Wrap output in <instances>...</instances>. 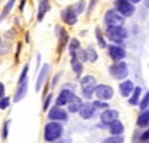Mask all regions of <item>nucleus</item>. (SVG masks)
Here are the masks:
<instances>
[{"label": "nucleus", "instance_id": "a211bd4d", "mask_svg": "<svg viewBox=\"0 0 149 143\" xmlns=\"http://www.w3.org/2000/svg\"><path fill=\"white\" fill-rule=\"evenodd\" d=\"M70 69L73 72L74 78H76V81L79 82V79L84 76V70H85L84 63L81 61V60H78L76 57H70Z\"/></svg>", "mask_w": 149, "mask_h": 143}, {"label": "nucleus", "instance_id": "49530a36", "mask_svg": "<svg viewBox=\"0 0 149 143\" xmlns=\"http://www.w3.org/2000/svg\"><path fill=\"white\" fill-rule=\"evenodd\" d=\"M24 42H26V43L30 42V34L29 33H26V36H24Z\"/></svg>", "mask_w": 149, "mask_h": 143}, {"label": "nucleus", "instance_id": "8fccbe9b", "mask_svg": "<svg viewBox=\"0 0 149 143\" xmlns=\"http://www.w3.org/2000/svg\"><path fill=\"white\" fill-rule=\"evenodd\" d=\"M2 42H3V39H2V36H0V46H2Z\"/></svg>", "mask_w": 149, "mask_h": 143}, {"label": "nucleus", "instance_id": "0eeeda50", "mask_svg": "<svg viewBox=\"0 0 149 143\" xmlns=\"http://www.w3.org/2000/svg\"><path fill=\"white\" fill-rule=\"evenodd\" d=\"M103 24L106 27L124 26V24H125V18H124L115 8H109V9H106L104 15H103Z\"/></svg>", "mask_w": 149, "mask_h": 143}, {"label": "nucleus", "instance_id": "a18cd8bd", "mask_svg": "<svg viewBox=\"0 0 149 143\" xmlns=\"http://www.w3.org/2000/svg\"><path fill=\"white\" fill-rule=\"evenodd\" d=\"M142 5H143V8H146L149 10V0H142Z\"/></svg>", "mask_w": 149, "mask_h": 143}, {"label": "nucleus", "instance_id": "4be33fe9", "mask_svg": "<svg viewBox=\"0 0 149 143\" xmlns=\"http://www.w3.org/2000/svg\"><path fill=\"white\" fill-rule=\"evenodd\" d=\"M94 36H95V43L98 45V48L100 49H106V46H107V39H106V36H104V30H102L100 27H95L94 28Z\"/></svg>", "mask_w": 149, "mask_h": 143}, {"label": "nucleus", "instance_id": "f8f14e48", "mask_svg": "<svg viewBox=\"0 0 149 143\" xmlns=\"http://www.w3.org/2000/svg\"><path fill=\"white\" fill-rule=\"evenodd\" d=\"M51 69H52L51 64L45 63V64L40 67V70L37 72V79H36V85H34L36 92H39V91L42 90V87L46 83V81L49 79V76H51Z\"/></svg>", "mask_w": 149, "mask_h": 143}, {"label": "nucleus", "instance_id": "9d476101", "mask_svg": "<svg viewBox=\"0 0 149 143\" xmlns=\"http://www.w3.org/2000/svg\"><path fill=\"white\" fill-rule=\"evenodd\" d=\"M113 8L125 19L131 18L136 14V5H133L130 0H113Z\"/></svg>", "mask_w": 149, "mask_h": 143}, {"label": "nucleus", "instance_id": "a878e982", "mask_svg": "<svg viewBox=\"0 0 149 143\" xmlns=\"http://www.w3.org/2000/svg\"><path fill=\"white\" fill-rule=\"evenodd\" d=\"M81 48H82V43H81V40L78 37H70L69 45H67V52H69L70 57L76 55V52L81 49Z\"/></svg>", "mask_w": 149, "mask_h": 143}, {"label": "nucleus", "instance_id": "7ed1b4c3", "mask_svg": "<svg viewBox=\"0 0 149 143\" xmlns=\"http://www.w3.org/2000/svg\"><path fill=\"white\" fill-rule=\"evenodd\" d=\"M107 73L112 79H115L118 82L127 79L128 75H130V66L125 60H122V61H115L112 63L109 67H107Z\"/></svg>", "mask_w": 149, "mask_h": 143}, {"label": "nucleus", "instance_id": "473e14b6", "mask_svg": "<svg viewBox=\"0 0 149 143\" xmlns=\"http://www.w3.org/2000/svg\"><path fill=\"white\" fill-rule=\"evenodd\" d=\"M52 100H54V94H52V92L45 95V99H43V106H42L45 112H48V110H49V107H51V103H52Z\"/></svg>", "mask_w": 149, "mask_h": 143}, {"label": "nucleus", "instance_id": "20e7f679", "mask_svg": "<svg viewBox=\"0 0 149 143\" xmlns=\"http://www.w3.org/2000/svg\"><path fill=\"white\" fill-rule=\"evenodd\" d=\"M95 87H97V79L93 75H84L79 79V90L84 100H91L94 97Z\"/></svg>", "mask_w": 149, "mask_h": 143}, {"label": "nucleus", "instance_id": "37998d69", "mask_svg": "<svg viewBox=\"0 0 149 143\" xmlns=\"http://www.w3.org/2000/svg\"><path fill=\"white\" fill-rule=\"evenodd\" d=\"M36 61H37V63H36V70L39 72V66H40V61H42V55H40V54L36 55Z\"/></svg>", "mask_w": 149, "mask_h": 143}, {"label": "nucleus", "instance_id": "f257e3e1", "mask_svg": "<svg viewBox=\"0 0 149 143\" xmlns=\"http://www.w3.org/2000/svg\"><path fill=\"white\" fill-rule=\"evenodd\" d=\"M104 36L109 43H116V45H124L125 40L130 37V30L124 26H112L104 28Z\"/></svg>", "mask_w": 149, "mask_h": 143}, {"label": "nucleus", "instance_id": "6ab92c4d", "mask_svg": "<svg viewBox=\"0 0 149 143\" xmlns=\"http://www.w3.org/2000/svg\"><path fill=\"white\" fill-rule=\"evenodd\" d=\"M27 92H29V79L17 85V88H15V94H14V99H12V101L19 103L22 99H26V97H27Z\"/></svg>", "mask_w": 149, "mask_h": 143}, {"label": "nucleus", "instance_id": "7c9ffc66", "mask_svg": "<svg viewBox=\"0 0 149 143\" xmlns=\"http://www.w3.org/2000/svg\"><path fill=\"white\" fill-rule=\"evenodd\" d=\"M29 72H30V66H29V63H27V64H24V67H22V70H21V73H19L18 83H21V82H24V81L29 79Z\"/></svg>", "mask_w": 149, "mask_h": 143}, {"label": "nucleus", "instance_id": "72a5a7b5", "mask_svg": "<svg viewBox=\"0 0 149 143\" xmlns=\"http://www.w3.org/2000/svg\"><path fill=\"white\" fill-rule=\"evenodd\" d=\"M102 143H124V136H109Z\"/></svg>", "mask_w": 149, "mask_h": 143}, {"label": "nucleus", "instance_id": "412c9836", "mask_svg": "<svg viewBox=\"0 0 149 143\" xmlns=\"http://www.w3.org/2000/svg\"><path fill=\"white\" fill-rule=\"evenodd\" d=\"M107 130L110 136H124V131H125V127H124L122 121H119V119H116V121H113L112 124L107 125Z\"/></svg>", "mask_w": 149, "mask_h": 143}, {"label": "nucleus", "instance_id": "bb28decb", "mask_svg": "<svg viewBox=\"0 0 149 143\" xmlns=\"http://www.w3.org/2000/svg\"><path fill=\"white\" fill-rule=\"evenodd\" d=\"M85 52H86V63H90V64L97 63V60H98V51L95 49L93 45L86 46L85 48Z\"/></svg>", "mask_w": 149, "mask_h": 143}, {"label": "nucleus", "instance_id": "6e6552de", "mask_svg": "<svg viewBox=\"0 0 149 143\" xmlns=\"http://www.w3.org/2000/svg\"><path fill=\"white\" fill-rule=\"evenodd\" d=\"M106 54L112 61H122L127 58V49L124 45H116V43H107L106 46Z\"/></svg>", "mask_w": 149, "mask_h": 143}, {"label": "nucleus", "instance_id": "c9c22d12", "mask_svg": "<svg viewBox=\"0 0 149 143\" xmlns=\"http://www.w3.org/2000/svg\"><path fill=\"white\" fill-rule=\"evenodd\" d=\"M9 124H10L9 119H6V121L3 122V127H2V139L3 140H6L8 136H9Z\"/></svg>", "mask_w": 149, "mask_h": 143}, {"label": "nucleus", "instance_id": "393cba45", "mask_svg": "<svg viewBox=\"0 0 149 143\" xmlns=\"http://www.w3.org/2000/svg\"><path fill=\"white\" fill-rule=\"evenodd\" d=\"M136 125H137V128H148L149 125V109L146 110H140V113L137 115V119H136Z\"/></svg>", "mask_w": 149, "mask_h": 143}, {"label": "nucleus", "instance_id": "aec40b11", "mask_svg": "<svg viewBox=\"0 0 149 143\" xmlns=\"http://www.w3.org/2000/svg\"><path fill=\"white\" fill-rule=\"evenodd\" d=\"M82 104H84V99H82V97H79V95H76V94H74L73 97L70 99V101L67 103L66 109H67V112H69V113H78V112L81 110Z\"/></svg>", "mask_w": 149, "mask_h": 143}, {"label": "nucleus", "instance_id": "9b49d317", "mask_svg": "<svg viewBox=\"0 0 149 143\" xmlns=\"http://www.w3.org/2000/svg\"><path fill=\"white\" fill-rule=\"evenodd\" d=\"M115 95V90L112 85L109 83H97L95 91H94V97L98 100H103V101H110Z\"/></svg>", "mask_w": 149, "mask_h": 143}, {"label": "nucleus", "instance_id": "ea45409f", "mask_svg": "<svg viewBox=\"0 0 149 143\" xmlns=\"http://www.w3.org/2000/svg\"><path fill=\"white\" fill-rule=\"evenodd\" d=\"M140 133H142V128H137L133 133V137H131V140H133V143H137V142H140Z\"/></svg>", "mask_w": 149, "mask_h": 143}, {"label": "nucleus", "instance_id": "09e8293b", "mask_svg": "<svg viewBox=\"0 0 149 143\" xmlns=\"http://www.w3.org/2000/svg\"><path fill=\"white\" fill-rule=\"evenodd\" d=\"M51 143H63V140L60 139V140H55V142H51Z\"/></svg>", "mask_w": 149, "mask_h": 143}, {"label": "nucleus", "instance_id": "5701e85b", "mask_svg": "<svg viewBox=\"0 0 149 143\" xmlns=\"http://www.w3.org/2000/svg\"><path fill=\"white\" fill-rule=\"evenodd\" d=\"M142 95H143L142 87L136 85L134 90H133V92H131V95L128 97V104H130V106H134V107L139 106V103H140V100H142Z\"/></svg>", "mask_w": 149, "mask_h": 143}, {"label": "nucleus", "instance_id": "4468645a", "mask_svg": "<svg viewBox=\"0 0 149 143\" xmlns=\"http://www.w3.org/2000/svg\"><path fill=\"white\" fill-rule=\"evenodd\" d=\"M76 94V91L74 90H70V88H63L61 87L58 95L55 97V104L57 106H61V107H66L67 103L70 101V99L73 97V95Z\"/></svg>", "mask_w": 149, "mask_h": 143}, {"label": "nucleus", "instance_id": "3c124183", "mask_svg": "<svg viewBox=\"0 0 149 143\" xmlns=\"http://www.w3.org/2000/svg\"><path fill=\"white\" fill-rule=\"evenodd\" d=\"M145 143H149V140H148V142H145Z\"/></svg>", "mask_w": 149, "mask_h": 143}, {"label": "nucleus", "instance_id": "603ef678", "mask_svg": "<svg viewBox=\"0 0 149 143\" xmlns=\"http://www.w3.org/2000/svg\"><path fill=\"white\" fill-rule=\"evenodd\" d=\"M148 130H149V125H148Z\"/></svg>", "mask_w": 149, "mask_h": 143}, {"label": "nucleus", "instance_id": "79ce46f5", "mask_svg": "<svg viewBox=\"0 0 149 143\" xmlns=\"http://www.w3.org/2000/svg\"><path fill=\"white\" fill-rule=\"evenodd\" d=\"M27 2H29V0H19V5H18V9H19V12H24V8H26Z\"/></svg>", "mask_w": 149, "mask_h": 143}, {"label": "nucleus", "instance_id": "de8ad7c7", "mask_svg": "<svg viewBox=\"0 0 149 143\" xmlns=\"http://www.w3.org/2000/svg\"><path fill=\"white\" fill-rule=\"evenodd\" d=\"M130 2H131L133 5H136V6H137L139 3H142V0H130Z\"/></svg>", "mask_w": 149, "mask_h": 143}, {"label": "nucleus", "instance_id": "1a4fd4ad", "mask_svg": "<svg viewBox=\"0 0 149 143\" xmlns=\"http://www.w3.org/2000/svg\"><path fill=\"white\" fill-rule=\"evenodd\" d=\"M46 116L49 121H57V122H67L69 121V112L67 109H64V107H61V106H51L49 107V110L46 112Z\"/></svg>", "mask_w": 149, "mask_h": 143}, {"label": "nucleus", "instance_id": "c756f323", "mask_svg": "<svg viewBox=\"0 0 149 143\" xmlns=\"http://www.w3.org/2000/svg\"><path fill=\"white\" fill-rule=\"evenodd\" d=\"M93 106H94L95 110H104V109H107V107H110L109 101H103V100H98V99L93 100Z\"/></svg>", "mask_w": 149, "mask_h": 143}, {"label": "nucleus", "instance_id": "f704fd0d", "mask_svg": "<svg viewBox=\"0 0 149 143\" xmlns=\"http://www.w3.org/2000/svg\"><path fill=\"white\" fill-rule=\"evenodd\" d=\"M10 101H12V99L8 97V95H5L3 99H0V110H6L10 106Z\"/></svg>", "mask_w": 149, "mask_h": 143}, {"label": "nucleus", "instance_id": "a19ab883", "mask_svg": "<svg viewBox=\"0 0 149 143\" xmlns=\"http://www.w3.org/2000/svg\"><path fill=\"white\" fill-rule=\"evenodd\" d=\"M5 95H6V87L3 82H0V99H3Z\"/></svg>", "mask_w": 149, "mask_h": 143}, {"label": "nucleus", "instance_id": "b1692460", "mask_svg": "<svg viewBox=\"0 0 149 143\" xmlns=\"http://www.w3.org/2000/svg\"><path fill=\"white\" fill-rule=\"evenodd\" d=\"M15 3H17V0H6L5 5H3V9L0 10V22H3L9 15H10V12L12 9L15 8Z\"/></svg>", "mask_w": 149, "mask_h": 143}, {"label": "nucleus", "instance_id": "2f4dec72", "mask_svg": "<svg viewBox=\"0 0 149 143\" xmlns=\"http://www.w3.org/2000/svg\"><path fill=\"white\" fill-rule=\"evenodd\" d=\"M98 2L100 0H88V5H86V17H91V14L94 12V9L97 8V5H98Z\"/></svg>", "mask_w": 149, "mask_h": 143}, {"label": "nucleus", "instance_id": "2eb2a0df", "mask_svg": "<svg viewBox=\"0 0 149 143\" xmlns=\"http://www.w3.org/2000/svg\"><path fill=\"white\" fill-rule=\"evenodd\" d=\"M116 119H119V112L116 109H110V107H107V109L102 110V113H100V122L104 127H107L109 124L116 121Z\"/></svg>", "mask_w": 149, "mask_h": 143}, {"label": "nucleus", "instance_id": "f3484780", "mask_svg": "<svg viewBox=\"0 0 149 143\" xmlns=\"http://www.w3.org/2000/svg\"><path fill=\"white\" fill-rule=\"evenodd\" d=\"M134 82L131 81V79H124V81H121L119 83H118V91H119V94H121V97H124V99H128L130 95H131V92H133V90H134Z\"/></svg>", "mask_w": 149, "mask_h": 143}, {"label": "nucleus", "instance_id": "c85d7f7f", "mask_svg": "<svg viewBox=\"0 0 149 143\" xmlns=\"http://www.w3.org/2000/svg\"><path fill=\"white\" fill-rule=\"evenodd\" d=\"M139 109L140 110H146V109H149V90L142 95V100H140V103H139Z\"/></svg>", "mask_w": 149, "mask_h": 143}, {"label": "nucleus", "instance_id": "58836bf2", "mask_svg": "<svg viewBox=\"0 0 149 143\" xmlns=\"http://www.w3.org/2000/svg\"><path fill=\"white\" fill-rule=\"evenodd\" d=\"M148 140H149V130L145 128V130H142V133H140V142L145 143V142H148Z\"/></svg>", "mask_w": 149, "mask_h": 143}, {"label": "nucleus", "instance_id": "cd10ccee", "mask_svg": "<svg viewBox=\"0 0 149 143\" xmlns=\"http://www.w3.org/2000/svg\"><path fill=\"white\" fill-rule=\"evenodd\" d=\"M86 5H88V2H86V0H78L76 3H73L74 9H76V12H78V15H84V14H85Z\"/></svg>", "mask_w": 149, "mask_h": 143}, {"label": "nucleus", "instance_id": "423d86ee", "mask_svg": "<svg viewBox=\"0 0 149 143\" xmlns=\"http://www.w3.org/2000/svg\"><path fill=\"white\" fill-rule=\"evenodd\" d=\"M54 31H55V37H57V52L58 55H61L66 49H67V45H69V40H70V36H69V31L63 27L60 26V24H57V26H54Z\"/></svg>", "mask_w": 149, "mask_h": 143}, {"label": "nucleus", "instance_id": "864d4df0", "mask_svg": "<svg viewBox=\"0 0 149 143\" xmlns=\"http://www.w3.org/2000/svg\"><path fill=\"white\" fill-rule=\"evenodd\" d=\"M137 143H142V142H137Z\"/></svg>", "mask_w": 149, "mask_h": 143}, {"label": "nucleus", "instance_id": "ddd939ff", "mask_svg": "<svg viewBox=\"0 0 149 143\" xmlns=\"http://www.w3.org/2000/svg\"><path fill=\"white\" fill-rule=\"evenodd\" d=\"M37 10H36V21L42 22L46 17V14L52 9V3L51 0H37Z\"/></svg>", "mask_w": 149, "mask_h": 143}, {"label": "nucleus", "instance_id": "4c0bfd02", "mask_svg": "<svg viewBox=\"0 0 149 143\" xmlns=\"http://www.w3.org/2000/svg\"><path fill=\"white\" fill-rule=\"evenodd\" d=\"M74 57H76L78 60H81L82 63H86V52H85V48H81V49L76 52V55H74Z\"/></svg>", "mask_w": 149, "mask_h": 143}, {"label": "nucleus", "instance_id": "c03bdc74", "mask_svg": "<svg viewBox=\"0 0 149 143\" xmlns=\"http://www.w3.org/2000/svg\"><path fill=\"white\" fill-rule=\"evenodd\" d=\"M19 54H21V43H17V58H15V63H18Z\"/></svg>", "mask_w": 149, "mask_h": 143}, {"label": "nucleus", "instance_id": "39448f33", "mask_svg": "<svg viewBox=\"0 0 149 143\" xmlns=\"http://www.w3.org/2000/svg\"><path fill=\"white\" fill-rule=\"evenodd\" d=\"M60 19L67 27H74V26H76L78 19H79V15H78L76 9H74V6L73 5H69V6L61 9L60 10Z\"/></svg>", "mask_w": 149, "mask_h": 143}, {"label": "nucleus", "instance_id": "f03ea898", "mask_svg": "<svg viewBox=\"0 0 149 143\" xmlns=\"http://www.w3.org/2000/svg\"><path fill=\"white\" fill-rule=\"evenodd\" d=\"M64 134V127L63 122H57V121H48L43 127V139L45 142L51 143L55 140H60Z\"/></svg>", "mask_w": 149, "mask_h": 143}, {"label": "nucleus", "instance_id": "e433bc0d", "mask_svg": "<svg viewBox=\"0 0 149 143\" xmlns=\"http://www.w3.org/2000/svg\"><path fill=\"white\" fill-rule=\"evenodd\" d=\"M61 76H63V72H58V73H55V75L52 76V79H51V88H55V87L58 85Z\"/></svg>", "mask_w": 149, "mask_h": 143}, {"label": "nucleus", "instance_id": "dca6fc26", "mask_svg": "<svg viewBox=\"0 0 149 143\" xmlns=\"http://www.w3.org/2000/svg\"><path fill=\"white\" fill-rule=\"evenodd\" d=\"M78 113H79V116H81L82 119L88 121V119H93V118L95 116L97 110L94 109V106H93V101H91V100H85L84 104H82V107H81V110H79Z\"/></svg>", "mask_w": 149, "mask_h": 143}]
</instances>
